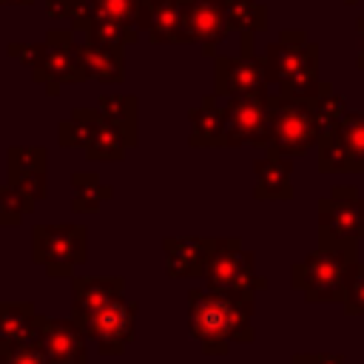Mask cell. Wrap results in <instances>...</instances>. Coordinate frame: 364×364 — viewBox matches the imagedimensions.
<instances>
[{
	"mask_svg": "<svg viewBox=\"0 0 364 364\" xmlns=\"http://www.w3.org/2000/svg\"><path fill=\"white\" fill-rule=\"evenodd\" d=\"M256 290H188V333L205 355H228L230 344H250Z\"/></svg>",
	"mask_w": 364,
	"mask_h": 364,
	"instance_id": "6da1fadb",
	"label": "cell"
},
{
	"mask_svg": "<svg viewBox=\"0 0 364 364\" xmlns=\"http://www.w3.org/2000/svg\"><path fill=\"white\" fill-rule=\"evenodd\" d=\"M264 77L276 85V94L296 100H316L333 91L330 82L318 80V46L307 40L301 28H284L264 48Z\"/></svg>",
	"mask_w": 364,
	"mask_h": 364,
	"instance_id": "7a4b0ae2",
	"label": "cell"
},
{
	"mask_svg": "<svg viewBox=\"0 0 364 364\" xmlns=\"http://www.w3.org/2000/svg\"><path fill=\"white\" fill-rule=\"evenodd\" d=\"M355 264V245L318 239V247L293 264L290 287L301 290L304 301L310 304H341Z\"/></svg>",
	"mask_w": 364,
	"mask_h": 364,
	"instance_id": "3957f363",
	"label": "cell"
},
{
	"mask_svg": "<svg viewBox=\"0 0 364 364\" xmlns=\"http://www.w3.org/2000/svg\"><path fill=\"white\" fill-rule=\"evenodd\" d=\"M318 122L313 117L310 100L282 97L273 94L270 100V125L262 148L270 156H304L310 148H316L318 139Z\"/></svg>",
	"mask_w": 364,
	"mask_h": 364,
	"instance_id": "277c9868",
	"label": "cell"
},
{
	"mask_svg": "<svg viewBox=\"0 0 364 364\" xmlns=\"http://www.w3.org/2000/svg\"><path fill=\"white\" fill-rule=\"evenodd\" d=\"M31 256L46 267L51 279H71L74 267L88 256V230L85 225H34L31 230Z\"/></svg>",
	"mask_w": 364,
	"mask_h": 364,
	"instance_id": "5b68a950",
	"label": "cell"
},
{
	"mask_svg": "<svg viewBox=\"0 0 364 364\" xmlns=\"http://www.w3.org/2000/svg\"><path fill=\"white\" fill-rule=\"evenodd\" d=\"M270 100H273L270 88L230 97L225 105V119H222L216 148H239V145L262 148L270 125Z\"/></svg>",
	"mask_w": 364,
	"mask_h": 364,
	"instance_id": "8992f818",
	"label": "cell"
},
{
	"mask_svg": "<svg viewBox=\"0 0 364 364\" xmlns=\"http://www.w3.org/2000/svg\"><path fill=\"white\" fill-rule=\"evenodd\" d=\"M205 290H264L267 279L256 273V253L242 247L236 236L219 239L202 273Z\"/></svg>",
	"mask_w": 364,
	"mask_h": 364,
	"instance_id": "52a82bcc",
	"label": "cell"
},
{
	"mask_svg": "<svg viewBox=\"0 0 364 364\" xmlns=\"http://www.w3.org/2000/svg\"><path fill=\"white\" fill-rule=\"evenodd\" d=\"M361 191L355 185H336L330 196L318 199V239L358 245L364 239Z\"/></svg>",
	"mask_w": 364,
	"mask_h": 364,
	"instance_id": "ba28073f",
	"label": "cell"
},
{
	"mask_svg": "<svg viewBox=\"0 0 364 364\" xmlns=\"http://www.w3.org/2000/svg\"><path fill=\"white\" fill-rule=\"evenodd\" d=\"M136 301H128L125 296L114 299L111 304H105L97 313L80 316L74 318L80 324V330L85 333V338H91L97 344V350L102 355H122L125 347L134 341V318H136Z\"/></svg>",
	"mask_w": 364,
	"mask_h": 364,
	"instance_id": "9c48e42d",
	"label": "cell"
},
{
	"mask_svg": "<svg viewBox=\"0 0 364 364\" xmlns=\"http://www.w3.org/2000/svg\"><path fill=\"white\" fill-rule=\"evenodd\" d=\"M43 43H46V51H43V60L37 63V68H31V80L43 82L51 97H57L60 85H65V82L88 80L71 28H54L46 34Z\"/></svg>",
	"mask_w": 364,
	"mask_h": 364,
	"instance_id": "30bf717a",
	"label": "cell"
},
{
	"mask_svg": "<svg viewBox=\"0 0 364 364\" xmlns=\"http://www.w3.org/2000/svg\"><path fill=\"white\" fill-rule=\"evenodd\" d=\"M193 0H142L136 28L139 34H148L151 43H171V46H188L193 43L191 26H188V9Z\"/></svg>",
	"mask_w": 364,
	"mask_h": 364,
	"instance_id": "8fae6325",
	"label": "cell"
},
{
	"mask_svg": "<svg viewBox=\"0 0 364 364\" xmlns=\"http://www.w3.org/2000/svg\"><path fill=\"white\" fill-rule=\"evenodd\" d=\"M270 88L264 77V60L256 54H239V57H225L216 54L213 63V94L216 97H242Z\"/></svg>",
	"mask_w": 364,
	"mask_h": 364,
	"instance_id": "7c38bea8",
	"label": "cell"
},
{
	"mask_svg": "<svg viewBox=\"0 0 364 364\" xmlns=\"http://www.w3.org/2000/svg\"><path fill=\"white\" fill-rule=\"evenodd\" d=\"M213 247L216 236H168L162 242L165 273L171 279H202Z\"/></svg>",
	"mask_w": 364,
	"mask_h": 364,
	"instance_id": "4fadbf2b",
	"label": "cell"
},
{
	"mask_svg": "<svg viewBox=\"0 0 364 364\" xmlns=\"http://www.w3.org/2000/svg\"><path fill=\"white\" fill-rule=\"evenodd\" d=\"M40 347L48 353L54 364H88L85 333L74 318H46Z\"/></svg>",
	"mask_w": 364,
	"mask_h": 364,
	"instance_id": "5bb4252c",
	"label": "cell"
},
{
	"mask_svg": "<svg viewBox=\"0 0 364 364\" xmlns=\"http://www.w3.org/2000/svg\"><path fill=\"white\" fill-rule=\"evenodd\" d=\"M228 0H193L188 9V26L193 43L205 51V57H216L222 40L228 37Z\"/></svg>",
	"mask_w": 364,
	"mask_h": 364,
	"instance_id": "9a60e30c",
	"label": "cell"
},
{
	"mask_svg": "<svg viewBox=\"0 0 364 364\" xmlns=\"http://www.w3.org/2000/svg\"><path fill=\"white\" fill-rule=\"evenodd\" d=\"M125 296L122 276H71V318L88 316Z\"/></svg>",
	"mask_w": 364,
	"mask_h": 364,
	"instance_id": "2e32d148",
	"label": "cell"
},
{
	"mask_svg": "<svg viewBox=\"0 0 364 364\" xmlns=\"http://www.w3.org/2000/svg\"><path fill=\"white\" fill-rule=\"evenodd\" d=\"M253 196L262 202H284L293 196V159L290 156H259L253 162Z\"/></svg>",
	"mask_w": 364,
	"mask_h": 364,
	"instance_id": "e0dca14e",
	"label": "cell"
},
{
	"mask_svg": "<svg viewBox=\"0 0 364 364\" xmlns=\"http://www.w3.org/2000/svg\"><path fill=\"white\" fill-rule=\"evenodd\" d=\"M46 318L28 301H0V341L40 344Z\"/></svg>",
	"mask_w": 364,
	"mask_h": 364,
	"instance_id": "ac0fdd59",
	"label": "cell"
},
{
	"mask_svg": "<svg viewBox=\"0 0 364 364\" xmlns=\"http://www.w3.org/2000/svg\"><path fill=\"white\" fill-rule=\"evenodd\" d=\"M77 51H80L88 80H97L105 85H117L125 80V57L119 46H102L94 40H82L77 43Z\"/></svg>",
	"mask_w": 364,
	"mask_h": 364,
	"instance_id": "d6986e66",
	"label": "cell"
},
{
	"mask_svg": "<svg viewBox=\"0 0 364 364\" xmlns=\"http://www.w3.org/2000/svg\"><path fill=\"white\" fill-rule=\"evenodd\" d=\"M222 119H225V105L219 102V97L216 94L202 97V102L188 111V122H191L188 145L191 148H216Z\"/></svg>",
	"mask_w": 364,
	"mask_h": 364,
	"instance_id": "ffe728a7",
	"label": "cell"
},
{
	"mask_svg": "<svg viewBox=\"0 0 364 364\" xmlns=\"http://www.w3.org/2000/svg\"><path fill=\"white\" fill-rule=\"evenodd\" d=\"M97 108L108 122L122 131L128 148L139 142V102L134 94H102L97 100Z\"/></svg>",
	"mask_w": 364,
	"mask_h": 364,
	"instance_id": "44dd1931",
	"label": "cell"
},
{
	"mask_svg": "<svg viewBox=\"0 0 364 364\" xmlns=\"http://www.w3.org/2000/svg\"><path fill=\"white\" fill-rule=\"evenodd\" d=\"M100 122H102L100 108H74L71 117L60 122L57 139L63 148H85L94 131L100 128Z\"/></svg>",
	"mask_w": 364,
	"mask_h": 364,
	"instance_id": "7402d4cb",
	"label": "cell"
},
{
	"mask_svg": "<svg viewBox=\"0 0 364 364\" xmlns=\"http://www.w3.org/2000/svg\"><path fill=\"white\" fill-rule=\"evenodd\" d=\"M125 151H128V142H125L122 131L102 117L100 128L94 131V136L85 145V156L94 162H119V159H125Z\"/></svg>",
	"mask_w": 364,
	"mask_h": 364,
	"instance_id": "603a6c76",
	"label": "cell"
},
{
	"mask_svg": "<svg viewBox=\"0 0 364 364\" xmlns=\"http://www.w3.org/2000/svg\"><path fill=\"white\" fill-rule=\"evenodd\" d=\"M71 185H74V199H71L74 213H94L102 208V202L114 196V188L105 185L97 173H74Z\"/></svg>",
	"mask_w": 364,
	"mask_h": 364,
	"instance_id": "cb8c5ba5",
	"label": "cell"
},
{
	"mask_svg": "<svg viewBox=\"0 0 364 364\" xmlns=\"http://www.w3.org/2000/svg\"><path fill=\"white\" fill-rule=\"evenodd\" d=\"M228 28L236 34H256L267 28V6L259 0H228Z\"/></svg>",
	"mask_w": 364,
	"mask_h": 364,
	"instance_id": "d4e9b609",
	"label": "cell"
},
{
	"mask_svg": "<svg viewBox=\"0 0 364 364\" xmlns=\"http://www.w3.org/2000/svg\"><path fill=\"white\" fill-rule=\"evenodd\" d=\"M6 165H9V182H17L23 176L46 173L48 154L40 145H14L6 151Z\"/></svg>",
	"mask_w": 364,
	"mask_h": 364,
	"instance_id": "484cf974",
	"label": "cell"
},
{
	"mask_svg": "<svg viewBox=\"0 0 364 364\" xmlns=\"http://www.w3.org/2000/svg\"><path fill=\"white\" fill-rule=\"evenodd\" d=\"M85 40H94V43H102V46H134L139 40V28L134 26H125L119 20H111V17H100L94 14L88 28H85Z\"/></svg>",
	"mask_w": 364,
	"mask_h": 364,
	"instance_id": "4316f807",
	"label": "cell"
},
{
	"mask_svg": "<svg viewBox=\"0 0 364 364\" xmlns=\"http://www.w3.org/2000/svg\"><path fill=\"white\" fill-rule=\"evenodd\" d=\"M316 151H318V171L321 173H355L353 159H350L344 142L338 139V134L333 128L324 131V134H318Z\"/></svg>",
	"mask_w": 364,
	"mask_h": 364,
	"instance_id": "83f0119b",
	"label": "cell"
},
{
	"mask_svg": "<svg viewBox=\"0 0 364 364\" xmlns=\"http://www.w3.org/2000/svg\"><path fill=\"white\" fill-rule=\"evenodd\" d=\"M333 131L344 142V148H347V154L353 159L355 173H364V111H347L336 122Z\"/></svg>",
	"mask_w": 364,
	"mask_h": 364,
	"instance_id": "f1b7e54d",
	"label": "cell"
},
{
	"mask_svg": "<svg viewBox=\"0 0 364 364\" xmlns=\"http://www.w3.org/2000/svg\"><path fill=\"white\" fill-rule=\"evenodd\" d=\"M34 210V199L26 196L20 188H14L11 182L0 185V228L9 225H20L23 216H28Z\"/></svg>",
	"mask_w": 364,
	"mask_h": 364,
	"instance_id": "f546056e",
	"label": "cell"
},
{
	"mask_svg": "<svg viewBox=\"0 0 364 364\" xmlns=\"http://www.w3.org/2000/svg\"><path fill=\"white\" fill-rule=\"evenodd\" d=\"M46 11L54 20H68L71 31L85 34L94 11H91V0H46Z\"/></svg>",
	"mask_w": 364,
	"mask_h": 364,
	"instance_id": "4dcf8cb0",
	"label": "cell"
},
{
	"mask_svg": "<svg viewBox=\"0 0 364 364\" xmlns=\"http://www.w3.org/2000/svg\"><path fill=\"white\" fill-rule=\"evenodd\" d=\"M310 108H313V117H316V122H318V131L324 134V131L336 128V122L347 114V100L330 91V94H324V97L310 100Z\"/></svg>",
	"mask_w": 364,
	"mask_h": 364,
	"instance_id": "1f68e13d",
	"label": "cell"
},
{
	"mask_svg": "<svg viewBox=\"0 0 364 364\" xmlns=\"http://www.w3.org/2000/svg\"><path fill=\"white\" fill-rule=\"evenodd\" d=\"M139 9H142V0H91V11L94 14L119 20V23L134 26V28H136Z\"/></svg>",
	"mask_w": 364,
	"mask_h": 364,
	"instance_id": "d6a6232c",
	"label": "cell"
},
{
	"mask_svg": "<svg viewBox=\"0 0 364 364\" xmlns=\"http://www.w3.org/2000/svg\"><path fill=\"white\" fill-rule=\"evenodd\" d=\"M0 364H54L40 344L0 341Z\"/></svg>",
	"mask_w": 364,
	"mask_h": 364,
	"instance_id": "836d02e7",
	"label": "cell"
},
{
	"mask_svg": "<svg viewBox=\"0 0 364 364\" xmlns=\"http://www.w3.org/2000/svg\"><path fill=\"white\" fill-rule=\"evenodd\" d=\"M341 307H344L347 316H364V264L361 262L355 264V270L350 276V284H347Z\"/></svg>",
	"mask_w": 364,
	"mask_h": 364,
	"instance_id": "e575fe53",
	"label": "cell"
},
{
	"mask_svg": "<svg viewBox=\"0 0 364 364\" xmlns=\"http://www.w3.org/2000/svg\"><path fill=\"white\" fill-rule=\"evenodd\" d=\"M46 43H9V54L17 57V63H23L26 68H37V63L43 60Z\"/></svg>",
	"mask_w": 364,
	"mask_h": 364,
	"instance_id": "d590c367",
	"label": "cell"
},
{
	"mask_svg": "<svg viewBox=\"0 0 364 364\" xmlns=\"http://www.w3.org/2000/svg\"><path fill=\"white\" fill-rule=\"evenodd\" d=\"M299 361L301 364H347V358L341 355V353H304V355H299Z\"/></svg>",
	"mask_w": 364,
	"mask_h": 364,
	"instance_id": "8d00e7d4",
	"label": "cell"
},
{
	"mask_svg": "<svg viewBox=\"0 0 364 364\" xmlns=\"http://www.w3.org/2000/svg\"><path fill=\"white\" fill-rule=\"evenodd\" d=\"M355 28H358V37H361V54H358L355 65H358V68H364V17H358V20H355Z\"/></svg>",
	"mask_w": 364,
	"mask_h": 364,
	"instance_id": "74e56055",
	"label": "cell"
},
{
	"mask_svg": "<svg viewBox=\"0 0 364 364\" xmlns=\"http://www.w3.org/2000/svg\"><path fill=\"white\" fill-rule=\"evenodd\" d=\"M34 0H0V6H28Z\"/></svg>",
	"mask_w": 364,
	"mask_h": 364,
	"instance_id": "f35d334b",
	"label": "cell"
},
{
	"mask_svg": "<svg viewBox=\"0 0 364 364\" xmlns=\"http://www.w3.org/2000/svg\"><path fill=\"white\" fill-rule=\"evenodd\" d=\"M287 364H301V361H299V355H293V358H290Z\"/></svg>",
	"mask_w": 364,
	"mask_h": 364,
	"instance_id": "ab89813d",
	"label": "cell"
},
{
	"mask_svg": "<svg viewBox=\"0 0 364 364\" xmlns=\"http://www.w3.org/2000/svg\"><path fill=\"white\" fill-rule=\"evenodd\" d=\"M344 3H347V6H355V3H358V0H344Z\"/></svg>",
	"mask_w": 364,
	"mask_h": 364,
	"instance_id": "60d3db41",
	"label": "cell"
},
{
	"mask_svg": "<svg viewBox=\"0 0 364 364\" xmlns=\"http://www.w3.org/2000/svg\"><path fill=\"white\" fill-rule=\"evenodd\" d=\"M361 210H364V202H361Z\"/></svg>",
	"mask_w": 364,
	"mask_h": 364,
	"instance_id": "b9f144b4",
	"label": "cell"
}]
</instances>
